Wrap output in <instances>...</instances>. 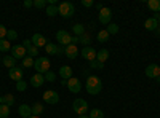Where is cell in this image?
<instances>
[{
    "instance_id": "8fae6325",
    "label": "cell",
    "mask_w": 160,
    "mask_h": 118,
    "mask_svg": "<svg viewBox=\"0 0 160 118\" xmlns=\"http://www.w3.org/2000/svg\"><path fill=\"white\" fill-rule=\"evenodd\" d=\"M31 42H32V45L37 46L38 50H40V48H45L47 43H48V42H47V38H45L42 34H34V35L31 37Z\"/></svg>"
},
{
    "instance_id": "4dcf8cb0",
    "label": "cell",
    "mask_w": 160,
    "mask_h": 118,
    "mask_svg": "<svg viewBox=\"0 0 160 118\" xmlns=\"http://www.w3.org/2000/svg\"><path fill=\"white\" fill-rule=\"evenodd\" d=\"M0 51H3V53H7V51H11V45H10V42L7 40V38L0 40Z\"/></svg>"
},
{
    "instance_id": "8992f818",
    "label": "cell",
    "mask_w": 160,
    "mask_h": 118,
    "mask_svg": "<svg viewBox=\"0 0 160 118\" xmlns=\"http://www.w3.org/2000/svg\"><path fill=\"white\" fill-rule=\"evenodd\" d=\"M43 102L47 104H51V106H55V104L59 102V94L56 93L55 89H47L43 93Z\"/></svg>"
},
{
    "instance_id": "4316f807",
    "label": "cell",
    "mask_w": 160,
    "mask_h": 118,
    "mask_svg": "<svg viewBox=\"0 0 160 118\" xmlns=\"http://www.w3.org/2000/svg\"><path fill=\"white\" fill-rule=\"evenodd\" d=\"M88 116L90 118H104V112L101 109H91Z\"/></svg>"
},
{
    "instance_id": "9a60e30c",
    "label": "cell",
    "mask_w": 160,
    "mask_h": 118,
    "mask_svg": "<svg viewBox=\"0 0 160 118\" xmlns=\"http://www.w3.org/2000/svg\"><path fill=\"white\" fill-rule=\"evenodd\" d=\"M22 75H24L22 67H13V69L8 70V77L11 78V80H15V82H21L22 80Z\"/></svg>"
},
{
    "instance_id": "5bb4252c",
    "label": "cell",
    "mask_w": 160,
    "mask_h": 118,
    "mask_svg": "<svg viewBox=\"0 0 160 118\" xmlns=\"http://www.w3.org/2000/svg\"><path fill=\"white\" fill-rule=\"evenodd\" d=\"M78 46L77 45H68V46H64V56H68L69 59H75L77 56H78Z\"/></svg>"
},
{
    "instance_id": "7402d4cb",
    "label": "cell",
    "mask_w": 160,
    "mask_h": 118,
    "mask_svg": "<svg viewBox=\"0 0 160 118\" xmlns=\"http://www.w3.org/2000/svg\"><path fill=\"white\" fill-rule=\"evenodd\" d=\"M148 7H149L151 11H154L155 15H157V13H160V0H149Z\"/></svg>"
},
{
    "instance_id": "d4e9b609",
    "label": "cell",
    "mask_w": 160,
    "mask_h": 118,
    "mask_svg": "<svg viewBox=\"0 0 160 118\" xmlns=\"http://www.w3.org/2000/svg\"><path fill=\"white\" fill-rule=\"evenodd\" d=\"M2 104L11 107L13 104H15V96H13V94H3V96H2Z\"/></svg>"
},
{
    "instance_id": "836d02e7",
    "label": "cell",
    "mask_w": 160,
    "mask_h": 118,
    "mask_svg": "<svg viewBox=\"0 0 160 118\" xmlns=\"http://www.w3.org/2000/svg\"><path fill=\"white\" fill-rule=\"evenodd\" d=\"M90 42H91V37L88 34H83L82 37H80V43H82L83 46H90Z\"/></svg>"
},
{
    "instance_id": "8d00e7d4",
    "label": "cell",
    "mask_w": 160,
    "mask_h": 118,
    "mask_svg": "<svg viewBox=\"0 0 160 118\" xmlns=\"http://www.w3.org/2000/svg\"><path fill=\"white\" fill-rule=\"evenodd\" d=\"M90 65H91V69H96V70H101V69H104V64L102 62H99V61H91L90 62Z\"/></svg>"
},
{
    "instance_id": "ffe728a7",
    "label": "cell",
    "mask_w": 160,
    "mask_h": 118,
    "mask_svg": "<svg viewBox=\"0 0 160 118\" xmlns=\"http://www.w3.org/2000/svg\"><path fill=\"white\" fill-rule=\"evenodd\" d=\"M2 62H3V65H5V67H8V69L16 67V59L13 58V56H3Z\"/></svg>"
},
{
    "instance_id": "5b68a950",
    "label": "cell",
    "mask_w": 160,
    "mask_h": 118,
    "mask_svg": "<svg viewBox=\"0 0 160 118\" xmlns=\"http://www.w3.org/2000/svg\"><path fill=\"white\" fill-rule=\"evenodd\" d=\"M56 40H58V43L59 45H62V46H68V45H71L72 43V35L68 32V31H58L56 32Z\"/></svg>"
},
{
    "instance_id": "7bdbcfd3",
    "label": "cell",
    "mask_w": 160,
    "mask_h": 118,
    "mask_svg": "<svg viewBox=\"0 0 160 118\" xmlns=\"http://www.w3.org/2000/svg\"><path fill=\"white\" fill-rule=\"evenodd\" d=\"M58 54H64V46L62 45H58Z\"/></svg>"
},
{
    "instance_id": "d590c367",
    "label": "cell",
    "mask_w": 160,
    "mask_h": 118,
    "mask_svg": "<svg viewBox=\"0 0 160 118\" xmlns=\"http://www.w3.org/2000/svg\"><path fill=\"white\" fill-rule=\"evenodd\" d=\"M16 38H18V32H16V31L10 29V31L7 32V40H8V42H11V40H16Z\"/></svg>"
},
{
    "instance_id": "3957f363",
    "label": "cell",
    "mask_w": 160,
    "mask_h": 118,
    "mask_svg": "<svg viewBox=\"0 0 160 118\" xmlns=\"http://www.w3.org/2000/svg\"><path fill=\"white\" fill-rule=\"evenodd\" d=\"M58 11H59V15L62 18H72L74 16V13H75V7L71 3V2H61L58 5Z\"/></svg>"
},
{
    "instance_id": "db71d44e",
    "label": "cell",
    "mask_w": 160,
    "mask_h": 118,
    "mask_svg": "<svg viewBox=\"0 0 160 118\" xmlns=\"http://www.w3.org/2000/svg\"><path fill=\"white\" fill-rule=\"evenodd\" d=\"M104 118H106V116H104Z\"/></svg>"
},
{
    "instance_id": "7c38bea8",
    "label": "cell",
    "mask_w": 160,
    "mask_h": 118,
    "mask_svg": "<svg viewBox=\"0 0 160 118\" xmlns=\"http://www.w3.org/2000/svg\"><path fill=\"white\" fill-rule=\"evenodd\" d=\"M144 73H146V77H149V78H157V77H160V67L157 64H149L148 67H146Z\"/></svg>"
},
{
    "instance_id": "d6986e66",
    "label": "cell",
    "mask_w": 160,
    "mask_h": 118,
    "mask_svg": "<svg viewBox=\"0 0 160 118\" xmlns=\"http://www.w3.org/2000/svg\"><path fill=\"white\" fill-rule=\"evenodd\" d=\"M108 59H109V51L106 50V48H104V50H99L98 53H96V61H99V62L104 64Z\"/></svg>"
},
{
    "instance_id": "7dc6e473",
    "label": "cell",
    "mask_w": 160,
    "mask_h": 118,
    "mask_svg": "<svg viewBox=\"0 0 160 118\" xmlns=\"http://www.w3.org/2000/svg\"><path fill=\"white\" fill-rule=\"evenodd\" d=\"M157 19H158V27H160V15L157 16Z\"/></svg>"
},
{
    "instance_id": "4fadbf2b",
    "label": "cell",
    "mask_w": 160,
    "mask_h": 118,
    "mask_svg": "<svg viewBox=\"0 0 160 118\" xmlns=\"http://www.w3.org/2000/svg\"><path fill=\"white\" fill-rule=\"evenodd\" d=\"M157 16H158V15L146 19V22H144V29H146V31L152 32V31H157V29H158V19H157Z\"/></svg>"
},
{
    "instance_id": "2e32d148",
    "label": "cell",
    "mask_w": 160,
    "mask_h": 118,
    "mask_svg": "<svg viewBox=\"0 0 160 118\" xmlns=\"http://www.w3.org/2000/svg\"><path fill=\"white\" fill-rule=\"evenodd\" d=\"M45 83V77L42 73H35L31 77V80H29V85L34 86V88H42V85Z\"/></svg>"
},
{
    "instance_id": "f1b7e54d",
    "label": "cell",
    "mask_w": 160,
    "mask_h": 118,
    "mask_svg": "<svg viewBox=\"0 0 160 118\" xmlns=\"http://www.w3.org/2000/svg\"><path fill=\"white\" fill-rule=\"evenodd\" d=\"M45 51H47L48 54H58V45H55V43H47Z\"/></svg>"
},
{
    "instance_id": "6da1fadb",
    "label": "cell",
    "mask_w": 160,
    "mask_h": 118,
    "mask_svg": "<svg viewBox=\"0 0 160 118\" xmlns=\"http://www.w3.org/2000/svg\"><path fill=\"white\" fill-rule=\"evenodd\" d=\"M85 89H87V93L90 96H96L101 93V89H102V82H101V78L96 77V75H90L87 78V83H85Z\"/></svg>"
},
{
    "instance_id": "74e56055",
    "label": "cell",
    "mask_w": 160,
    "mask_h": 118,
    "mask_svg": "<svg viewBox=\"0 0 160 118\" xmlns=\"http://www.w3.org/2000/svg\"><path fill=\"white\" fill-rule=\"evenodd\" d=\"M48 2L47 0H34V7L35 8H47Z\"/></svg>"
},
{
    "instance_id": "e575fe53",
    "label": "cell",
    "mask_w": 160,
    "mask_h": 118,
    "mask_svg": "<svg viewBox=\"0 0 160 118\" xmlns=\"http://www.w3.org/2000/svg\"><path fill=\"white\" fill-rule=\"evenodd\" d=\"M45 82H50V83H53V82H55L56 80V75H55V72H51V70H48L45 75Z\"/></svg>"
},
{
    "instance_id": "277c9868",
    "label": "cell",
    "mask_w": 160,
    "mask_h": 118,
    "mask_svg": "<svg viewBox=\"0 0 160 118\" xmlns=\"http://www.w3.org/2000/svg\"><path fill=\"white\" fill-rule=\"evenodd\" d=\"M72 109L77 115H85L88 112V102L85 99H75L72 102Z\"/></svg>"
},
{
    "instance_id": "cb8c5ba5",
    "label": "cell",
    "mask_w": 160,
    "mask_h": 118,
    "mask_svg": "<svg viewBox=\"0 0 160 118\" xmlns=\"http://www.w3.org/2000/svg\"><path fill=\"white\" fill-rule=\"evenodd\" d=\"M109 37H111V35H109V32L106 31V29H104V31H99L98 35H96V38H98L99 43H106V42L109 40Z\"/></svg>"
},
{
    "instance_id": "83f0119b",
    "label": "cell",
    "mask_w": 160,
    "mask_h": 118,
    "mask_svg": "<svg viewBox=\"0 0 160 118\" xmlns=\"http://www.w3.org/2000/svg\"><path fill=\"white\" fill-rule=\"evenodd\" d=\"M34 62H35V59H34V58H31V56H26V58L22 59V67H26V69H31V67H34Z\"/></svg>"
},
{
    "instance_id": "60d3db41",
    "label": "cell",
    "mask_w": 160,
    "mask_h": 118,
    "mask_svg": "<svg viewBox=\"0 0 160 118\" xmlns=\"http://www.w3.org/2000/svg\"><path fill=\"white\" fill-rule=\"evenodd\" d=\"M80 3H82L85 8H90V7H93V5H95V3H93V0H82Z\"/></svg>"
},
{
    "instance_id": "bcb514c9",
    "label": "cell",
    "mask_w": 160,
    "mask_h": 118,
    "mask_svg": "<svg viewBox=\"0 0 160 118\" xmlns=\"http://www.w3.org/2000/svg\"><path fill=\"white\" fill-rule=\"evenodd\" d=\"M29 118H40V116H37V115H31Z\"/></svg>"
},
{
    "instance_id": "484cf974",
    "label": "cell",
    "mask_w": 160,
    "mask_h": 118,
    "mask_svg": "<svg viewBox=\"0 0 160 118\" xmlns=\"http://www.w3.org/2000/svg\"><path fill=\"white\" fill-rule=\"evenodd\" d=\"M72 32L77 35V37H82L85 34V27H83V24H75L72 26Z\"/></svg>"
},
{
    "instance_id": "e0dca14e",
    "label": "cell",
    "mask_w": 160,
    "mask_h": 118,
    "mask_svg": "<svg viewBox=\"0 0 160 118\" xmlns=\"http://www.w3.org/2000/svg\"><path fill=\"white\" fill-rule=\"evenodd\" d=\"M18 113H19V116H22V118H29V116L32 115V109H31L29 104H21V106L18 107Z\"/></svg>"
},
{
    "instance_id": "7a4b0ae2",
    "label": "cell",
    "mask_w": 160,
    "mask_h": 118,
    "mask_svg": "<svg viewBox=\"0 0 160 118\" xmlns=\"http://www.w3.org/2000/svg\"><path fill=\"white\" fill-rule=\"evenodd\" d=\"M34 69L37 70V73L45 75V73L50 70V59H48L47 56L37 58V59H35V62H34Z\"/></svg>"
},
{
    "instance_id": "c3c4849f",
    "label": "cell",
    "mask_w": 160,
    "mask_h": 118,
    "mask_svg": "<svg viewBox=\"0 0 160 118\" xmlns=\"http://www.w3.org/2000/svg\"><path fill=\"white\" fill-rule=\"evenodd\" d=\"M155 32H157V34H158V35H160V29H157V31H155Z\"/></svg>"
},
{
    "instance_id": "b9f144b4",
    "label": "cell",
    "mask_w": 160,
    "mask_h": 118,
    "mask_svg": "<svg viewBox=\"0 0 160 118\" xmlns=\"http://www.w3.org/2000/svg\"><path fill=\"white\" fill-rule=\"evenodd\" d=\"M22 5H24L26 8H31V7H34V0H26Z\"/></svg>"
},
{
    "instance_id": "816d5d0a",
    "label": "cell",
    "mask_w": 160,
    "mask_h": 118,
    "mask_svg": "<svg viewBox=\"0 0 160 118\" xmlns=\"http://www.w3.org/2000/svg\"><path fill=\"white\" fill-rule=\"evenodd\" d=\"M0 64H2V56H0Z\"/></svg>"
},
{
    "instance_id": "f907efd6",
    "label": "cell",
    "mask_w": 160,
    "mask_h": 118,
    "mask_svg": "<svg viewBox=\"0 0 160 118\" xmlns=\"http://www.w3.org/2000/svg\"><path fill=\"white\" fill-rule=\"evenodd\" d=\"M0 104H2V96H0Z\"/></svg>"
},
{
    "instance_id": "f5cc1de1",
    "label": "cell",
    "mask_w": 160,
    "mask_h": 118,
    "mask_svg": "<svg viewBox=\"0 0 160 118\" xmlns=\"http://www.w3.org/2000/svg\"><path fill=\"white\" fill-rule=\"evenodd\" d=\"M158 53H160V48H158Z\"/></svg>"
},
{
    "instance_id": "ba28073f",
    "label": "cell",
    "mask_w": 160,
    "mask_h": 118,
    "mask_svg": "<svg viewBox=\"0 0 160 118\" xmlns=\"http://www.w3.org/2000/svg\"><path fill=\"white\" fill-rule=\"evenodd\" d=\"M96 53H98V51L93 48V46H83L82 50H80V54H82V58L87 59V61H90V62L96 59Z\"/></svg>"
},
{
    "instance_id": "9c48e42d",
    "label": "cell",
    "mask_w": 160,
    "mask_h": 118,
    "mask_svg": "<svg viewBox=\"0 0 160 118\" xmlns=\"http://www.w3.org/2000/svg\"><path fill=\"white\" fill-rule=\"evenodd\" d=\"M68 89L71 91V93H74V94L80 93V89H82V82H80L78 78H75V77H71L68 80Z\"/></svg>"
},
{
    "instance_id": "f546056e",
    "label": "cell",
    "mask_w": 160,
    "mask_h": 118,
    "mask_svg": "<svg viewBox=\"0 0 160 118\" xmlns=\"http://www.w3.org/2000/svg\"><path fill=\"white\" fill-rule=\"evenodd\" d=\"M10 116V107L5 104H0V118H8Z\"/></svg>"
},
{
    "instance_id": "d6a6232c",
    "label": "cell",
    "mask_w": 160,
    "mask_h": 118,
    "mask_svg": "<svg viewBox=\"0 0 160 118\" xmlns=\"http://www.w3.org/2000/svg\"><path fill=\"white\" fill-rule=\"evenodd\" d=\"M26 51H28V54H29L31 58H35V56L38 54V48H37V46H34V45L28 46V48H26Z\"/></svg>"
},
{
    "instance_id": "ee69618b",
    "label": "cell",
    "mask_w": 160,
    "mask_h": 118,
    "mask_svg": "<svg viewBox=\"0 0 160 118\" xmlns=\"http://www.w3.org/2000/svg\"><path fill=\"white\" fill-rule=\"evenodd\" d=\"M95 7H96V10H99V11H101V10H102V8H104V7H102V5H101V3H96V5H95Z\"/></svg>"
},
{
    "instance_id": "ac0fdd59",
    "label": "cell",
    "mask_w": 160,
    "mask_h": 118,
    "mask_svg": "<svg viewBox=\"0 0 160 118\" xmlns=\"http://www.w3.org/2000/svg\"><path fill=\"white\" fill-rule=\"evenodd\" d=\"M59 77H62V80H69V78L72 77V67L62 65V67L59 69Z\"/></svg>"
},
{
    "instance_id": "603a6c76",
    "label": "cell",
    "mask_w": 160,
    "mask_h": 118,
    "mask_svg": "<svg viewBox=\"0 0 160 118\" xmlns=\"http://www.w3.org/2000/svg\"><path fill=\"white\" fill-rule=\"evenodd\" d=\"M45 11H47V15H48L50 18H53V16L59 15V11H58V5H56V3H55V5H47Z\"/></svg>"
},
{
    "instance_id": "ab89813d",
    "label": "cell",
    "mask_w": 160,
    "mask_h": 118,
    "mask_svg": "<svg viewBox=\"0 0 160 118\" xmlns=\"http://www.w3.org/2000/svg\"><path fill=\"white\" fill-rule=\"evenodd\" d=\"M7 32H8V29L5 27L3 24H0V40H3V38H7Z\"/></svg>"
},
{
    "instance_id": "f35d334b",
    "label": "cell",
    "mask_w": 160,
    "mask_h": 118,
    "mask_svg": "<svg viewBox=\"0 0 160 118\" xmlns=\"http://www.w3.org/2000/svg\"><path fill=\"white\" fill-rule=\"evenodd\" d=\"M16 89L18 91H26V89H28V82H24V80L16 82Z\"/></svg>"
},
{
    "instance_id": "52a82bcc",
    "label": "cell",
    "mask_w": 160,
    "mask_h": 118,
    "mask_svg": "<svg viewBox=\"0 0 160 118\" xmlns=\"http://www.w3.org/2000/svg\"><path fill=\"white\" fill-rule=\"evenodd\" d=\"M111 19H112V10L111 8H102L98 15V21L102 24V26H109L111 24Z\"/></svg>"
},
{
    "instance_id": "44dd1931",
    "label": "cell",
    "mask_w": 160,
    "mask_h": 118,
    "mask_svg": "<svg viewBox=\"0 0 160 118\" xmlns=\"http://www.w3.org/2000/svg\"><path fill=\"white\" fill-rule=\"evenodd\" d=\"M31 109H32V115H42L43 113V104L42 102H35V104H32L31 106Z\"/></svg>"
},
{
    "instance_id": "1f68e13d",
    "label": "cell",
    "mask_w": 160,
    "mask_h": 118,
    "mask_svg": "<svg viewBox=\"0 0 160 118\" xmlns=\"http://www.w3.org/2000/svg\"><path fill=\"white\" fill-rule=\"evenodd\" d=\"M106 31L109 32V35H115V34H118V24H109L108 27H106Z\"/></svg>"
},
{
    "instance_id": "f6af8a7d",
    "label": "cell",
    "mask_w": 160,
    "mask_h": 118,
    "mask_svg": "<svg viewBox=\"0 0 160 118\" xmlns=\"http://www.w3.org/2000/svg\"><path fill=\"white\" fill-rule=\"evenodd\" d=\"M78 118H90V116H88V115H80Z\"/></svg>"
},
{
    "instance_id": "30bf717a",
    "label": "cell",
    "mask_w": 160,
    "mask_h": 118,
    "mask_svg": "<svg viewBox=\"0 0 160 118\" xmlns=\"http://www.w3.org/2000/svg\"><path fill=\"white\" fill-rule=\"evenodd\" d=\"M26 54H28V51H26V48L22 45H15L11 46V56L15 59H24Z\"/></svg>"
},
{
    "instance_id": "681fc988",
    "label": "cell",
    "mask_w": 160,
    "mask_h": 118,
    "mask_svg": "<svg viewBox=\"0 0 160 118\" xmlns=\"http://www.w3.org/2000/svg\"><path fill=\"white\" fill-rule=\"evenodd\" d=\"M157 82H158V83H160V77H157Z\"/></svg>"
}]
</instances>
